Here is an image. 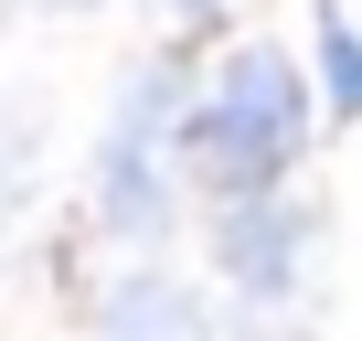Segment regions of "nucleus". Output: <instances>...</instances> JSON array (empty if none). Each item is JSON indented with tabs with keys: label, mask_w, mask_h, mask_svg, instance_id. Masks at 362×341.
<instances>
[{
	"label": "nucleus",
	"mask_w": 362,
	"mask_h": 341,
	"mask_svg": "<svg viewBox=\"0 0 362 341\" xmlns=\"http://www.w3.org/2000/svg\"><path fill=\"white\" fill-rule=\"evenodd\" d=\"M298 139H309V86L277 43H245L214 75V96L181 107V170H203V192H224V203H256L298 160Z\"/></svg>",
	"instance_id": "1"
},
{
	"label": "nucleus",
	"mask_w": 362,
	"mask_h": 341,
	"mask_svg": "<svg viewBox=\"0 0 362 341\" xmlns=\"http://www.w3.org/2000/svg\"><path fill=\"white\" fill-rule=\"evenodd\" d=\"M181 75L170 64H149L139 86H128V107H117V128H107V160H96V203H107V224L117 235H160L170 224V160H181Z\"/></svg>",
	"instance_id": "2"
},
{
	"label": "nucleus",
	"mask_w": 362,
	"mask_h": 341,
	"mask_svg": "<svg viewBox=\"0 0 362 341\" xmlns=\"http://www.w3.org/2000/svg\"><path fill=\"white\" fill-rule=\"evenodd\" d=\"M309 235H320V214H309V203H277V192H256V203H224V214H214V267H224L235 288L277 299V288L298 277Z\"/></svg>",
	"instance_id": "3"
},
{
	"label": "nucleus",
	"mask_w": 362,
	"mask_h": 341,
	"mask_svg": "<svg viewBox=\"0 0 362 341\" xmlns=\"http://www.w3.org/2000/svg\"><path fill=\"white\" fill-rule=\"evenodd\" d=\"M107 341H203V299L181 277H117L107 288Z\"/></svg>",
	"instance_id": "4"
},
{
	"label": "nucleus",
	"mask_w": 362,
	"mask_h": 341,
	"mask_svg": "<svg viewBox=\"0 0 362 341\" xmlns=\"http://www.w3.org/2000/svg\"><path fill=\"white\" fill-rule=\"evenodd\" d=\"M320 75H330V107L362 117V43H351L341 22H320Z\"/></svg>",
	"instance_id": "5"
},
{
	"label": "nucleus",
	"mask_w": 362,
	"mask_h": 341,
	"mask_svg": "<svg viewBox=\"0 0 362 341\" xmlns=\"http://www.w3.org/2000/svg\"><path fill=\"white\" fill-rule=\"evenodd\" d=\"M160 11H170V22H203V11H214V0H160Z\"/></svg>",
	"instance_id": "6"
},
{
	"label": "nucleus",
	"mask_w": 362,
	"mask_h": 341,
	"mask_svg": "<svg viewBox=\"0 0 362 341\" xmlns=\"http://www.w3.org/2000/svg\"><path fill=\"white\" fill-rule=\"evenodd\" d=\"M11 149H22V128H0V182H11Z\"/></svg>",
	"instance_id": "7"
},
{
	"label": "nucleus",
	"mask_w": 362,
	"mask_h": 341,
	"mask_svg": "<svg viewBox=\"0 0 362 341\" xmlns=\"http://www.w3.org/2000/svg\"><path fill=\"white\" fill-rule=\"evenodd\" d=\"M33 11H96V0H33Z\"/></svg>",
	"instance_id": "8"
}]
</instances>
